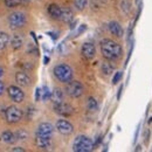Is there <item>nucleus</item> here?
<instances>
[{"instance_id":"1","label":"nucleus","mask_w":152,"mask_h":152,"mask_svg":"<svg viewBox=\"0 0 152 152\" xmlns=\"http://www.w3.org/2000/svg\"><path fill=\"white\" fill-rule=\"evenodd\" d=\"M101 52L107 60H116L122 55V47L114 40L104 39L101 41Z\"/></svg>"},{"instance_id":"2","label":"nucleus","mask_w":152,"mask_h":152,"mask_svg":"<svg viewBox=\"0 0 152 152\" xmlns=\"http://www.w3.org/2000/svg\"><path fill=\"white\" fill-rule=\"evenodd\" d=\"M94 149L93 140L87 136H77L73 143V150L75 152H89Z\"/></svg>"},{"instance_id":"3","label":"nucleus","mask_w":152,"mask_h":152,"mask_svg":"<svg viewBox=\"0 0 152 152\" xmlns=\"http://www.w3.org/2000/svg\"><path fill=\"white\" fill-rule=\"evenodd\" d=\"M54 75L62 83H68L73 80V69L64 63L57 64L54 68Z\"/></svg>"},{"instance_id":"4","label":"nucleus","mask_w":152,"mask_h":152,"mask_svg":"<svg viewBox=\"0 0 152 152\" xmlns=\"http://www.w3.org/2000/svg\"><path fill=\"white\" fill-rule=\"evenodd\" d=\"M8 23L12 29H18L26 25V15L21 12H14L8 17Z\"/></svg>"},{"instance_id":"5","label":"nucleus","mask_w":152,"mask_h":152,"mask_svg":"<svg viewBox=\"0 0 152 152\" xmlns=\"http://www.w3.org/2000/svg\"><path fill=\"white\" fill-rule=\"evenodd\" d=\"M83 86L81 82L78 81H70L67 83V87H66V91L67 94L73 97V98H77V97H81L82 94H83Z\"/></svg>"},{"instance_id":"6","label":"nucleus","mask_w":152,"mask_h":152,"mask_svg":"<svg viewBox=\"0 0 152 152\" xmlns=\"http://www.w3.org/2000/svg\"><path fill=\"white\" fill-rule=\"evenodd\" d=\"M5 116H6V119L8 123H11V124L18 123L22 118V111L17 107H10V108H7Z\"/></svg>"},{"instance_id":"7","label":"nucleus","mask_w":152,"mask_h":152,"mask_svg":"<svg viewBox=\"0 0 152 152\" xmlns=\"http://www.w3.org/2000/svg\"><path fill=\"white\" fill-rule=\"evenodd\" d=\"M54 110L56 114H58L60 116H63V117H69L74 113L73 107L69 105L68 103H64L63 101L60 103H54Z\"/></svg>"},{"instance_id":"8","label":"nucleus","mask_w":152,"mask_h":152,"mask_svg":"<svg viewBox=\"0 0 152 152\" xmlns=\"http://www.w3.org/2000/svg\"><path fill=\"white\" fill-rule=\"evenodd\" d=\"M55 129H56L61 134H64V136H68V134L73 133V131H74L73 124H72L70 122L66 121V119H58L56 122Z\"/></svg>"},{"instance_id":"9","label":"nucleus","mask_w":152,"mask_h":152,"mask_svg":"<svg viewBox=\"0 0 152 152\" xmlns=\"http://www.w3.org/2000/svg\"><path fill=\"white\" fill-rule=\"evenodd\" d=\"M7 93H8L10 98H11L12 101H14L15 103L22 102L23 98H25V93L20 89L19 87H17V86H11V87H8Z\"/></svg>"},{"instance_id":"10","label":"nucleus","mask_w":152,"mask_h":152,"mask_svg":"<svg viewBox=\"0 0 152 152\" xmlns=\"http://www.w3.org/2000/svg\"><path fill=\"white\" fill-rule=\"evenodd\" d=\"M81 53H82L83 56L86 57V58H88V60L93 58L96 54V48L95 46H94V43H91V42L83 43V46L81 48Z\"/></svg>"},{"instance_id":"11","label":"nucleus","mask_w":152,"mask_h":152,"mask_svg":"<svg viewBox=\"0 0 152 152\" xmlns=\"http://www.w3.org/2000/svg\"><path fill=\"white\" fill-rule=\"evenodd\" d=\"M35 144L37 146L42 149V150H47L52 146V139L50 137L48 136H40V134H37L35 137Z\"/></svg>"},{"instance_id":"12","label":"nucleus","mask_w":152,"mask_h":152,"mask_svg":"<svg viewBox=\"0 0 152 152\" xmlns=\"http://www.w3.org/2000/svg\"><path fill=\"white\" fill-rule=\"evenodd\" d=\"M53 132H54V126H53L50 123H47V122H46V123H41V124L39 125L37 134L52 137Z\"/></svg>"},{"instance_id":"13","label":"nucleus","mask_w":152,"mask_h":152,"mask_svg":"<svg viewBox=\"0 0 152 152\" xmlns=\"http://www.w3.org/2000/svg\"><path fill=\"white\" fill-rule=\"evenodd\" d=\"M15 81L19 86H22V87H28L31 84V77L27 75L26 73L23 72H19L17 73L15 75Z\"/></svg>"},{"instance_id":"14","label":"nucleus","mask_w":152,"mask_h":152,"mask_svg":"<svg viewBox=\"0 0 152 152\" xmlns=\"http://www.w3.org/2000/svg\"><path fill=\"white\" fill-rule=\"evenodd\" d=\"M109 31H110V33L113 35L117 37V38H122L123 37V33H124L122 26L118 22H116V21H111L109 23Z\"/></svg>"},{"instance_id":"15","label":"nucleus","mask_w":152,"mask_h":152,"mask_svg":"<svg viewBox=\"0 0 152 152\" xmlns=\"http://www.w3.org/2000/svg\"><path fill=\"white\" fill-rule=\"evenodd\" d=\"M61 12H62V8H61L60 6L55 5V4H52V5H49V7H48V13H49V15H50L52 18H54V19L60 20Z\"/></svg>"},{"instance_id":"16","label":"nucleus","mask_w":152,"mask_h":152,"mask_svg":"<svg viewBox=\"0 0 152 152\" xmlns=\"http://www.w3.org/2000/svg\"><path fill=\"white\" fill-rule=\"evenodd\" d=\"M74 18V13L72 10L69 8H62V12H61V17L60 20H62L63 22H70Z\"/></svg>"},{"instance_id":"17","label":"nucleus","mask_w":152,"mask_h":152,"mask_svg":"<svg viewBox=\"0 0 152 152\" xmlns=\"http://www.w3.org/2000/svg\"><path fill=\"white\" fill-rule=\"evenodd\" d=\"M50 99L53 101V103H60V102H62L63 101V91L60 88H55L52 91Z\"/></svg>"},{"instance_id":"18","label":"nucleus","mask_w":152,"mask_h":152,"mask_svg":"<svg viewBox=\"0 0 152 152\" xmlns=\"http://www.w3.org/2000/svg\"><path fill=\"white\" fill-rule=\"evenodd\" d=\"M15 138H17L15 133L11 132V131H4L1 133V140L7 143V144H12L15 140Z\"/></svg>"},{"instance_id":"19","label":"nucleus","mask_w":152,"mask_h":152,"mask_svg":"<svg viewBox=\"0 0 152 152\" xmlns=\"http://www.w3.org/2000/svg\"><path fill=\"white\" fill-rule=\"evenodd\" d=\"M101 70H102V73H103L104 75H111V74L114 73L115 67L110 63V62L105 61V62L102 63V66H101Z\"/></svg>"},{"instance_id":"20","label":"nucleus","mask_w":152,"mask_h":152,"mask_svg":"<svg viewBox=\"0 0 152 152\" xmlns=\"http://www.w3.org/2000/svg\"><path fill=\"white\" fill-rule=\"evenodd\" d=\"M11 45L13 49H20L22 47V38L20 35H13V38L11 40Z\"/></svg>"},{"instance_id":"21","label":"nucleus","mask_w":152,"mask_h":152,"mask_svg":"<svg viewBox=\"0 0 152 152\" xmlns=\"http://www.w3.org/2000/svg\"><path fill=\"white\" fill-rule=\"evenodd\" d=\"M87 108L89 111H96L98 109V103L94 97H89L87 101Z\"/></svg>"},{"instance_id":"22","label":"nucleus","mask_w":152,"mask_h":152,"mask_svg":"<svg viewBox=\"0 0 152 152\" xmlns=\"http://www.w3.org/2000/svg\"><path fill=\"white\" fill-rule=\"evenodd\" d=\"M10 41V37L7 33H4V32H0V50L5 49L7 43Z\"/></svg>"},{"instance_id":"23","label":"nucleus","mask_w":152,"mask_h":152,"mask_svg":"<svg viewBox=\"0 0 152 152\" xmlns=\"http://www.w3.org/2000/svg\"><path fill=\"white\" fill-rule=\"evenodd\" d=\"M88 4V0H74V5L78 11H83Z\"/></svg>"},{"instance_id":"24","label":"nucleus","mask_w":152,"mask_h":152,"mask_svg":"<svg viewBox=\"0 0 152 152\" xmlns=\"http://www.w3.org/2000/svg\"><path fill=\"white\" fill-rule=\"evenodd\" d=\"M40 91H41V98H42L43 101H47V99H49V98H50L52 93L49 91V89H48L47 87H43Z\"/></svg>"},{"instance_id":"25","label":"nucleus","mask_w":152,"mask_h":152,"mask_svg":"<svg viewBox=\"0 0 152 152\" xmlns=\"http://www.w3.org/2000/svg\"><path fill=\"white\" fill-rule=\"evenodd\" d=\"M5 5L7 7H10V8L17 7V6L21 5V0H5Z\"/></svg>"},{"instance_id":"26","label":"nucleus","mask_w":152,"mask_h":152,"mask_svg":"<svg viewBox=\"0 0 152 152\" xmlns=\"http://www.w3.org/2000/svg\"><path fill=\"white\" fill-rule=\"evenodd\" d=\"M15 136H17V138L18 139H25V138H27V132L26 131H23V130H20V131H18V132L15 133Z\"/></svg>"},{"instance_id":"27","label":"nucleus","mask_w":152,"mask_h":152,"mask_svg":"<svg viewBox=\"0 0 152 152\" xmlns=\"http://www.w3.org/2000/svg\"><path fill=\"white\" fill-rule=\"evenodd\" d=\"M121 77H122V72H117L116 75L114 76V78H113V83H114V84L118 83V81L121 80Z\"/></svg>"},{"instance_id":"28","label":"nucleus","mask_w":152,"mask_h":152,"mask_svg":"<svg viewBox=\"0 0 152 152\" xmlns=\"http://www.w3.org/2000/svg\"><path fill=\"white\" fill-rule=\"evenodd\" d=\"M4 91H5V86H4V83L0 81V96L4 94Z\"/></svg>"},{"instance_id":"29","label":"nucleus","mask_w":152,"mask_h":152,"mask_svg":"<svg viewBox=\"0 0 152 152\" xmlns=\"http://www.w3.org/2000/svg\"><path fill=\"white\" fill-rule=\"evenodd\" d=\"M12 151H13V152H23L25 150H23L22 148L18 146V148H13V149H12Z\"/></svg>"},{"instance_id":"30","label":"nucleus","mask_w":152,"mask_h":152,"mask_svg":"<svg viewBox=\"0 0 152 152\" xmlns=\"http://www.w3.org/2000/svg\"><path fill=\"white\" fill-rule=\"evenodd\" d=\"M2 75H4V69H2L1 67H0V77H1Z\"/></svg>"},{"instance_id":"31","label":"nucleus","mask_w":152,"mask_h":152,"mask_svg":"<svg viewBox=\"0 0 152 152\" xmlns=\"http://www.w3.org/2000/svg\"><path fill=\"white\" fill-rule=\"evenodd\" d=\"M29 0H21V4H28Z\"/></svg>"}]
</instances>
